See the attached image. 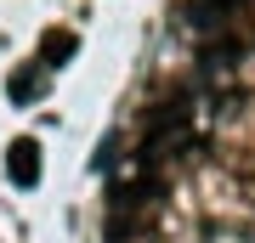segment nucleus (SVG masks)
<instances>
[{"label": "nucleus", "mask_w": 255, "mask_h": 243, "mask_svg": "<svg viewBox=\"0 0 255 243\" xmlns=\"http://www.w3.org/2000/svg\"><path fill=\"white\" fill-rule=\"evenodd\" d=\"M6 175L17 181V187H34V181H40V147L28 142V136L6 147Z\"/></svg>", "instance_id": "2"}, {"label": "nucleus", "mask_w": 255, "mask_h": 243, "mask_svg": "<svg viewBox=\"0 0 255 243\" xmlns=\"http://www.w3.org/2000/svg\"><path fill=\"white\" fill-rule=\"evenodd\" d=\"M74 51H80V40H74V34H57V28H51L46 45H40V68H63Z\"/></svg>", "instance_id": "3"}, {"label": "nucleus", "mask_w": 255, "mask_h": 243, "mask_svg": "<svg viewBox=\"0 0 255 243\" xmlns=\"http://www.w3.org/2000/svg\"><path fill=\"white\" fill-rule=\"evenodd\" d=\"M40 74H46V68H40V63H28V68H17V74H11V102H34L40 96Z\"/></svg>", "instance_id": "4"}, {"label": "nucleus", "mask_w": 255, "mask_h": 243, "mask_svg": "<svg viewBox=\"0 0 255 243\" xmlns=\"http://www.w3.org/2000/svg\"><path fill=\"white\" fill-rule=\"evenodd\" d=\"M187 125H193L187 96H164L159 108H147V119H142V164H147V159H164V153L187 136Z\"/></svg>", "instance_id": "1"}]
</instances>
